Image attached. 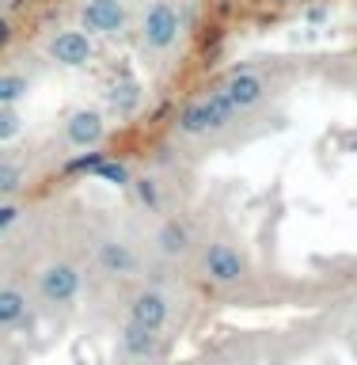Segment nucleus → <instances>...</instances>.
Returning <instances> with one entry per match:
<instances>
[{
    "instance_id": "1",
    "label": "nucleus",
    "mask_w": 357,
    "mask_h": 365,
    "mask_svg": "<svg viewBox=\"0 0 357 365\" xmlns=\"http://www.w3.org/2000/svg\"><path fill=\"white\" fill-rule=\"evenodd\" d=\"M236 118H239V110L217 88H205L202 96H194L179 107V114L171 118V137H179V141H205V137L232 130Z\"/></svg>"
},
{
    "instance_id": "2",
    "label": "nucleus",
    "mask_w": 357,
    "mask_h": 365,
    "mask_svg": "<svg viewBox=\"0 0 357 365\" xmlns=\"http://www.w3.org/2000/svg\"><path fill=\"white\" fill-rule=\"evenodd\" d=\"M137 38L145 53H171L182 38V8L175 0H148L137 19Z\"/></svg>"
},
{
    "instance_id": "3",
    "label": "nucleus",
    "mask_w": 357,
    "mask_h": 365,
    "mask_svg": "<svg viewBox=\"0 0 357 365\" xmlns=\"http://www.w3.org/2000/svg\"><path fill=\"white\" fill-rule=\"evenodd\" d=\"M247 255L239 251L232 240H209L198 251V278L213 289H232L247 278Z\"/></svg>"
},
{
    "instance_id": "4",
    "label": "nucleus",
    "mask_w": 357,
    "mask_h": 365,
    "mask_svg": "<svg viewBox=\"0 0 357 365\" xmlns=\"http://www.w3.org/2000/svg\"><path fill=\"white\" fill-rule=\"evenodd\" d=\"M34 285H38V297L50 308H68V304H76L80 289H84V270L73 259H50L38 267Z\"/></svg>"
},
{
    "instance_id": "5",
    "label": "nucleus",
    "mask_w": 357,
    "mask_h": 365,
    "mask_svg": "<svg viewBox=\"0 0 357 365\" xmlns=\"http://www.w3.org/2000/svg\"><path fill=\"white\" fill-rule=\"evenodd\" d=\"M213 88L239 110V118L251 114L255 107H262V103L270 99V91H274L270 76H262L259 68H232V73H224Z\"/></svg>"
},
{
    "instance_id": "6",
    "label": "nucleus",
    "mask_w": 357,
    "mask_h": 365,
    "mask_svg": "<svg viewBox=\"0 0 357 365\" xmlns=\"http://www.w3.org/2000/svg\"><path fill=\"white\" fill-rule=\"evenodd\" d=\"M125 319H133V324H141L148 331H164L167 319H171V301L167 293L160 289V285H141V289L130 293V301H125Z\"/></svg>"
},
{
    "instance_id": "7",
    "label": "nucleus",
    "mask_w": 357,
    "mask_h": 365,
    "mask_svg": "<svg viewBox=\"0 0 357 365\" xmlns=\"http://www.w3.org/2000/svg\"><path fill=\"white\" fill-rule=\"evenodd\" d=\"M95 267L107 274V278H133L141 270V255L130 240L122 236H99L95 244Z\"/></svg>"
},
{
    "instance_id": "8",
    "label": "nucleus",
    "mask_w": 357,
    "mask_h": 365,
    "mask_svg": "<svg viewBox=\"0 0 357 365\" xmlns=\"http://www.w3.org/2000/svg\"><path fill=\"white\" fill-rule=\"evenodd\" d=\"M194 244H198V236H194V225H190L182 213L167 217V221H160L156 236H152V247H156V255H160V259H167V262H179V259H187L190 251H194Z\"/></svg>"
},
{
    "instance_id": "9",
    "label": "nucleus",
    "mask_w": 357,
    "mask_h": 365,
    "mask_svg": "<svg viewBox=\"0 0 357 365\" xmlns=\"http://www.w3.org/2000/svg\"><path fill=\"white\" fill-rule=\"evenodd\" d=\"M125 23H130V8H125V0H84L80 4V27L88 34H118L125 31Z\"/></svg>"
},
{
    "instance_id": "10",
    "label": "nucleus",
    "mask_w": 357,
    "mask_h": 365,
    "mask_svg": "<svg viewBox=\"0 0 357 365\" xmlns=\"http://www.w3.org/2000/svg\"><path fill=\"white\" fill-rule=\"evenodd\" d=\"M46 53L53 57L61 68H84L91 57H95V46H91V34L84 27H68V31H57Z\"/></svg>"
},
{
    "instance_id": "11",
    "label": "nucleus",
    "mask_w": 357,
    "mask_h": 365,
    "mask_svg": "<svg viewBox=\"0 0 357 365\" xmlns=\"http://www.w3.org/2000/svg\"><path fill=\"white\" fill-rule=\"evenodd\" d=\"M103 137H107V122H103V114L95 107H76L73 114L65 118V141L73 148H99Z\"/></svg>"
},
{
    "instance_id": "12",
    "label": "nucleus",
    "mask_w": 357,
    "mask_h": 365,
    "mask_svg": "<svg viewBox=\"0 0 357 365\" xmlns=\"http://www.w3.org/2000/svg\"><path fill=\"white\" fill-rule=\"evenodd\" d=\"M118 354L130 361H156L164 354V342H160V331H148L133 319H125L118 327Z\"/></svg>"
},
{
    "instance_id": "13",
    "label": "nucleus",
    "mask_w": 357,
    "mask_h": 365,
    "mask_svg": "<svg viewBox=\"0 0 357 365\" xmlns=\"http://www.w3.org/2000/svg\"><path fill=\"white\" fill-rule=\"evenodd\" d=\"M27 312H31V297L19 285H0V331L23 327Z\"/></svg>"
},
{
    "instance_id": "14",
    "label": "nucleus",
    "mask_w": 357,
    "mask_h": 365,
    "mask_svg": "<svg viewBox=\"0 0 357 365\" xmlns=\"http://www.w3.org/2000/svg\"><path fill=\"white\" fill-rule=\"evenodd\" d=\"M133 194V202H137V210H145V213H160V205H164V190H160V179L156 175H133L130 179V187H125Z\"/></svg>"
},
{
    "instance_id": "15",
    "label": "nucleus",
    "mask_w": 357,
    "mask_h": 365,
    "mask_svg": "<svg viewBox=\"0 0 357 365\" xmlns=\"http://www.w3.org/2000/svg\"><path fill=\"white\" fill-rule=\"evenodd\" d=\"M23 187H27V168L16 156L0 153V198H16Z\"/></svg>"
},
{
    "instance_id": "16",
    "label": "nucleus",
    "mask_w": 357,
    "mask_h": 365,
    "mask_svg": "<svg viewBox=\"0 0 357 365\" xmlns=\"http://www.w3.org/2000/svg\"><path fill=\"white\" fill-rule=\"evenodd\" d=\"M91 179H103V182H110V187H130L133 171H130V164H122V160L103 156L95 164V171H91Z\"/></svg>"
},
{
    "instance_id": "17",
    "label": "nucleus",
    "mask_w": 357,
    "mask_h": 365,
    "mask_svg": "<svg viewBox=\"0 0 357 365\" xmlns=\"http://www.w3.org/2000/svg\"><path fill=\"white\" fill-rule=\"evenodd\" d=\"M31 80L23 73H0V107H16V103L27 99Z\"/></svg>"
},
{
    "instance_id": "18",
    "label": "nucleus",
    "mask_w": 357,
    "mask_h": 365,
    "mask_svg": "<svg viewBox=\"0 0 357 365\" xmlns=\"http://www.w3.org/2000/svg\"><path fill=\"white\" fill-rule=\"evenodd\" d=\"M107 99L118 114H130L137 103H141V84H137V80H118V84L107 91Z\"/></svg>"
},
{
    "instance_id": "19",
    "label": "nucleus",
    "mask_w": 357,
    "mask_h": 365,
    "mask_svg": "<svg viewBox=\"0 0 357 365\" xmlns=\"http://www.w3.org/2000/svg\"><path fill=\"white\" fill-rule=\"evenodd\" d=\"M23 130V114L16 107H0V141H11Z\"/></svg>"
},
{
    "instance_id": "20",
    "label": "nucleus",
    "mask_w": 357,
    "mask_h": 365,
    "mask_svg": "<svg viewBox=\"0 0 357 365\" xmlns=\"http://www.w3.org/2000/svg\"><path fill=\"white\" fill-rule=\"evenodd\" d=\"M23 217V205L16 202V198H0V232H4V228H11Z\"/></svg>"
},
{
    "instance_id": "21",
    "label": "nucleus",
    "mask_w": 357,
    "mask_h": 365,
    "mask_svg": "<svg viewBox=\"0 0 357 365\" xmlns=\"http://www.w3.org/2000/svg\"><path fill=\"white\" fill-rule=\"evenodd\" d=\"M11 38H16V27H11V19L4 16V11H0V50H4Z\"/></svg>"
},
{
    "instance_id": "22",
    "label": "nucleus",
    "mask_w": 357,
    "mask_h": 365,
    "mask_svg": "<svg viewBox=\"0 0 357 365\" xmlns=\"http://www.w3.org/2000/svg\"><path fill=\"white\" fill-rule=\"evenodd\" d=\"M8 4H11V0H0V8H8Z\"/></svg>"
}]
</instances>
